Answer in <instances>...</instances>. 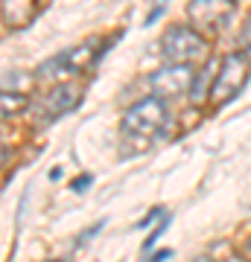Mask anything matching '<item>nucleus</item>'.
Wrapping results in <instances>:
<instances>
[{"label": "nucleus", "mask_w": 251, "mask_h": 262, "mask_svg": "<svg viewBox=\"0 0 251 262\" xmlns=\"http://www.w3.org/2000/svg\"><path fill=\"white\" fill-rule=\"evenodd\" d=\"M248 73H251V61L242 53H228V56L219 61V70H216V79H214V88H210V102L216 108H222L240 94L245 82H248Z\"/></svg>", "instance_id": "obj_1"}, {"label": "nucleus", "mask_w": 251, "mask_h": 262, "mask_svg": "<svg viewBox=\"0 0 251 262\" xmlns=\"http://www.w3.org/2000/svg\"><path fill=\"white\" fill-rule=\"evenodd\" d=\"M161 53L167 64H193L207 56V38L193 27H169L161 38Z\"/></svg>", "instance_id": "obj_2"}, {"label": "nucleus", "mask_w": 251, "mask_h": 262, "mask_svg": "<svg viewBox=\"0 0 251 262\" xmlns=\"http://www.w3.org/2000/svg\"><path fill=\"white\" fill-rule=\"evenodd\" d=\"M164 125H167V105L161 102L158 96H149V99L134 102L126 111V117H123V131L129 137H138V140H149Z\"/></svg>", "instance_id": "obj_3"}, {"label": "nucleus", "mask_w": 251, "mask_h": 262, "mask_svg": "<svg viewBox=\"0 0 251 262\" xmlns=\"http://www.w3.org/2000/svg\"><path fill=\"white\" fill-rule=\"evenodd\" d=\"M234 6H237V0H190L187 3V20L205 38L219 35L231 24Z\"/></svg>", "instance_id": "obj_4"}, {"label": "nucleus", "mask_w": 251, "mask_h": 262, "mask_svg": "<svg viewBox=\"0 0 251 262\" xmlns=\"http://www.w3.org/2000/svg\"><path fill=\"white\" fill-rule=\"evenodd\" d=\"M193 64H167L161 67L158 73L149 76V84L158 99H176V96L190 94V84H193Z\"/></svg>", "instance_id": "obj_5"}, {"label": "nucleus", "mask_w": 251, "mask_h": 262, "mask_svg": "<svg viewBox=\"0 0 251 262\" xmlns=\"http://www.w3.org/2000/svg\"><path fill=\"white\" fill-rule=\"evenodd\" d=\"M82 99V91L73 88V84H59L56 91H50L41 102V120H56L62 114L73 111Z\"/></svg>", "instance_id": "obj_6"}, {"label": "nucleus", "mask_w": 251, "mask_h": 262, "mask_svg": "<svg viewBox=\"0 0 251 262\" xmlns=\"http://www.w3.org/2000/svg\"><path fill=\"white\" fill-rule=\"evenodd\" d=\"M0 9H3V24L6 27L21 29L35 15V0H0Z\"/></svg>", "instance_id": "obj_7"}, {"label": "nucleus", "mask_w": 251, "mask_h": 262, "mask_svg": "<svg viewBox=\"0 0 251 262\" xmlns=\"http://www.w3.org/2000/svg\"><path fill=\"white\" fill-rule=\"evenodd\" d=\"M216 70H219V61H216V58H207L205 64H202V70L193 76V84H190V99H193L196 105L205 102L207 96H210V88H214V79H216Z\"/></svg>", "instance_id": "obj_8"}, {"label": "nucleus", "mask_w": 251, "mask_h": 262, "mask_svg": "<svg viewBox=\"0 0 251 262\" xmlns=\"http://www.w3.org/2000/svg\"><path fill=\"white\" fill-rule=\"evenodd\" d=\"M27 94H18V91H0V120H12L18 117L24 108H27Z\"/></svg>", "instance_id": "obj_9"}, {"label": "nucleus", "mask_w": 251, "mask_h": 262, "mask_svg": "<svg viewBox=\"0 0 251 262\" xmlns=\"http://www.w3.org/2000/svg\"><path fill=\"white\" fill-rule=\"evenodd\" d=\"M169 222H172V219H169V213H164V219H161V225L155 227V230L149 233V239H146V242H143V251H152V248L158 245L161 233H164V230H167V227H169Z\"/></svg>", "instance_id": "obj_10"}, {"label": "nucleus", "mask_w": 251, "mask_h": 262, "mask_svg": "<svg viewBox=\"0 0 251 262\" xmlns=\"http://www.w3.org/2000/svg\"><path fill=\"white\" fill-rule=\"evenodd\" d=\"M240 53L251 61V18L245 20V27H242V32H240Z\"/></svg>", "instance_id": "obj_11"}, {"label": "nucleus", "mask_w": 251, "mask_h": 262, "mask_svg": "<svg viewBox=\"0 0 251 262\" xmlns=\"http://www.w3.org/2000/svg\"><path fill=\"white\" fill-rule=\"evenodd\" d=\"M103 227H105V222H96V225H91V227H88V230H82V233L76 236V248H82V245L88 242L91 236H96V233H100Z\"/></svg>", "instance_id": "obj_12"}, {"label": "nucleus", "mask_w": 251, "mask_h": 262, "mask_svg": "<svg viewBox=\"0 0 251 262\" xmlns=\"http://www.w3.org/2000/svg\"><path fill=\"white\" fill-rule=\"evenodd\" d=\"M164 6H167V0H155V6H152V12H149V18H146V27H152L164 15Z\"/></svg>", "instance_id": "obj_13"}, {"label": "nucleus", "mask_w": 251, "mask_h": 262, "mask_svg": "<svg viewBox=\"0 0 251 262\" xmlns=\"http://www.w3.org/2000/svg\"><path fill=\"white\" fill-rule=\"evenodd\" d=\"M158 215H164V210H161V207H155V210H149V213H146V215H143V219L138 222V227H149L152 222H155V219H158Z\"/></svg>", "instance_id": "obj_14"}, {"label": "nucleus", "mask_w": 251, "mask_h": 262, "mask_svg": "<svg viewBox=\"0 0 251 262\" xmlns=\"http://www.w3.org/2000/svg\"><path fill=\"white\" fill-rule=\"evenodd\" d=\"M88 184H91V175H82L79 181H73V184H70V189H73V192H82Z\"/></svg>", "instance_id": "obj_15"}, {"label": "nucleus", "mask_w": 251, "mask_h": 262, "mask_svg": "<svg viewBox=\"0 0 251 262\" xmlns=\"http://www.w3.org/2000/svg\"><path fill=\"white\" fill-rule=\"evenodd\" d=\"M172 256V251H158V253H152L146 262H164V259H169Z\"/></svg>", "instance_id": "obj_16"}, {"label": "nucleus", "mask_w": 251, "mask_h": 262, "mask_svg": "<svg viewBox=\"0 0 251 262\" xmlns=\"http://www.w3.org/2000/svg\"><path fill=\"white\" fill-rule=\"evenodd\" d=\"M193 262H216V259H214V256H207V253H202V256H196Z\"/></svg>", "instance_id": "obj_17"}, {"label": "nucleus", "mask_w": 251, "mask_h": 262, "mask_svg": "<svg viewBox=\"0 0 251 262\" xmlns=\"http://www.w3.org/2000/svg\"><path fill=\"white\" fill-rule=\"evenodd\" d=\"M59 178H62V169L56 166V169H53V172H50V181H59Z\"/></svg>", "instance_id": "obj_18"}, {"label": "nucleus", "mask_w": 251, "mask_h": 262, "mask_svg": "<svg viewBox=\"0 0 251 262\" xmlns=\"http://www.w3.org/2000/svg\"><path fill=\"white\" fill-rule=\"evenodd\" d=\"M228 262H245V256H240V253H234V256H228Z\"/></svg>", "instance_id": "obj_19"}]
</instances>
